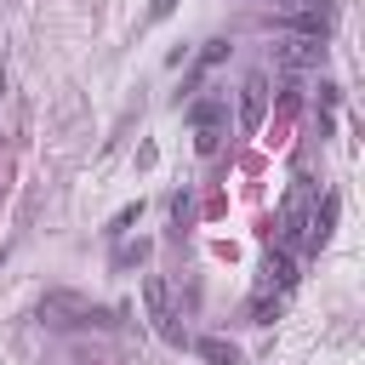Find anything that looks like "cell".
Wrapping results in <instances>:
<instances>
[{
  "instance_id": "9c48e42d",
  "label": "cell",
  "mask_w": 365,
  "mask_h": 365,
  "mask_svg": "<svg viewBox=\"0 0 365 365\" xmlns=\"http://www.w3.org/2000/svg\"><path fill=\"white\" fill-rule=\"evenodd\" d=\"M200 354H205L211 365H234V359H240V354H234V342H222V336H205V342H200Z\"/></svg>"
},
{
  "instance_id": "52a82bcc",
  "label": "cell",
  "mask_w": 365,
  "mask_h": 365,
  "mask_svg": "<svg viewBox=\"0 0 365 365\" xmlns=\"http://www.w3.org/2000/svg\"><path fill=\"white\" fill-rule=\"evenodd\" d=\"M291 279H297L291 257H285V251H268V262H262V285H279V291H285Z\"/></svg>"
},
{
  "instance_id": "5b68a950",
  "label": "cell",
  "mask_w": 365,
  "mask_h": 365,
  "mask_svg": "<svg viewBox=\"0 0 365 365\" xmlns=\"http://www.w3.org/2000/svg\"><path fill=\"white\" fill-rule=\"evenodd\" d=\"M274 57H279V68H319V57H325V40L291 34V40H279V46H274Z\"/></svg>"
},
{
  "instance_id": "8992f818",
  "label": "cell",
  "mask_w": 365,
  "mask_h": 365,
  "mask_svg": "<svg viewBox=\"0 0 365 365\" xmlns=\"http://www.w3.org/2000/svg\"><path fill=\"white\" fill-rule=\"evenodd\" d=\"M262 114H268V80L262 74H245V86H240V125L257 131Z\"/></svg>"
},
{
  "instance_id": "277c9868",
  "label": "cell",
  "mask_w": 365,
  "mask_h": 365,
  "mask_svg": "<svg viewBox=\"0 0 365 365\" xmlns=\"http://www.w3.org/2000/svg\"><path fill=\"white\" fill-rule=\"evenodd\" d=\"M222 120H228L222 97H200V103L188 108V125H194V154H217V148H222Z\"/></svg>"
},
{
  "instance_id": "4fadbf2b",
  "label": "cell",
  "mask_w": 365,
  "mask_h": 365,
  "mask_svg": "<svg viewBox=\"0 0 365 365\" xmlns=\"http://www.w3.org/2000/svg\"><path fill=\"white\" fill-rule=\"evenodd\" d=\"M0 91H6V74H0Z\"/></svg>"
},
{
  "instance_id": "8fae6325",
  "label": "cell",
  "mask_w": 365,
  "mask_h": 365,
  "mask_svg": "<svg viewBox=\"0 0 365 365\" xmlns=\"http://www.w3.org/2000/svg\"><path fill=\"white\" fill-rule=\"evenodd\" d=\"M268 319H274V302L257 297V302H251V325H268Z\"/></svg>"
},
{
  "instance_id": "ba28073f",
  "label": "cell",
  "mask_w": 365,
  "mask_h": 365,
  "mask_svg": "<svg viewBox=\"0 0 365 365\" xmlns=\"http://www.w3.org/2000/svg\"><path fill=\"white\" fill-rule=\"evenodd\" d=\"M222 57H228V40H205V51L194 57V74H188V91H194V86H200V74H205V68H217Z\"/></svg>"
},
{
  "instance_id": "6da1fadb",
  "label": "cell",
  "mask_w": 365,
  "mask_h": 365,
  "mask_svg": "<svg viewBox=\"0 0 365 365\" xmlns=\"http://www.w3.org/2000/svg\"><path fill=\"white\" fill-rule=\"evenodd\" d=\"M40 319H46L51 331H74V325H114V314H108V308L86 302V297H74V291H46V297H40Z\"/></svg>"
},
{
  "instance_id": "7c38bea8",
  "label": "cell",
  "mask_w": 365,
  "mask_h": 365,
  "mask_svg": "<svg viewBox=\"0 0 365 365\" xmlns=\"http://www.w3.org/2000/svg\"><path fill=\"white\" fill-rule=\"evenodd\" d=\"M171 11H177V0H148V17H154V23H160V17H171Z\"/></svg>"
},
{
  "instance_id": "30bf717a",
  "label": "cell",
  "mask_w": 365,
  "mask_h": 365,
  "mask_svg": "<svg viewBox=\"0 0 365 365\" xmlns=\"http://www.w3.org/2000/svg\"><path fill=\"white\" fill-rule=\"evenodd\" d=\"M137 217H143V200H137V205H125V211H120V217H114V222H108V234H125V228H131V222H137Z\"/></svg>"
},
{
  "instance_id": "3957f363",
  "label": "cell",
  "mask_w": 365,
  "mask_h": 365,
  "mask_svg": "<svg viewBox=\"0 0 365 365\" xmlns=\"http://www.w3.org/2000/svg\"><path fill=\"white\" fill-rule=\"evenodd\" d=\"M331 0H279V23L291 34H308V40H325L331 34Z\"/></svg>"
},
{
  "instance_id": "7a4b0ae2",
  "label": "cell",
  "mask_w": 365,
  "mask_h": 365,
  "mask_svg": "<svg viewBox=\"0 0 365 365\" xmlns=\"http://www.w3.org/2000/svg\"><path fill=\"white\" fill-rule=\"evenodd\" d=\"M143 302H148V319H154V331H160L171 348H182V342H188V331L177 325V308H171V285H165L160 274H148V279H143Z\"/></svg>"
}]
</instances>
